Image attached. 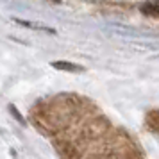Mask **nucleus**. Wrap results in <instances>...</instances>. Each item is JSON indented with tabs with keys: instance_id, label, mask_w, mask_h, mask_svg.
<instances>
[{
	"instance_id": "obj_5",
	"label": "nucleus",
	"mask_w": 159,
	"mask_h": 159,
	"mask_svg": "<svg viewBox=\"0 0 159 159\" xmlns=\"http://www.w3.org/2000/svg\"><path fill=\"white\" fill-rule=\"evenodd\" d=\"M9 109H11V111H13V115H15V118H18V120H20V122L23 123V118H22V116H20V113H18V111H16V109L13 107V106H11V107H9Z\"/></svg>"
},
{
	"instance_id": "obj_1",
	"label": "nucleus",
	"mask_w": 159,
	"mask_h": 159,
	"mask_svg": "<svg viewBox=\"0 0 159 159\" xmlns=\"http://www.w3.org/2000/svg\"><path fill=\"white\" fill-rule=\"evenodd\" d=\"M54 147H56V150L59 152V156L63 159H77V150H75V147L72 143H68V141H56Z\"/></svg>"
},
{
	"instance_id": "obj_3",
	"label": "nucleus",
	"mask_w": 159,
	"mask_h": 159,
	"mask_svg": "<svg viewBox=\"0 0 159 159\" xmlns=\"http://www.w3.org/2000/svg\"><path fill=\"white\" fill-rule=\"evenodd\" d=\"M52 66L59 72H82L84 70L80 65H73V63H68V61H54Z\"/></svg>"
},
{
	"instance_id": "obj_4",
	"label": "nucleus",
	"mask_w": 159,
	"mask_h": 159,
	"mask_svg": "<svg viewBox=\"0 0 159 159\" xmlns=\"http://www.w3.org/2000/svg\"><path fill=\"white\" fill-rule=\"evenodd\" d=\"M147 123H148V127H150V129L159 130V113H157V111L148 113V116H147Z\"/></svg>"
},
{
	"instance_id": "obj_2",
	"label": "nucleus",
	"mask_w": 159,
	"mask_h": 159,
	"mask_svg": "<svg viewBox=\"0 0 159 159\" xmlns=\"http://www.w3.org/2000/svg\"><path fill=\"white\" fill-rule=\"evenodd\" d=\"M139 11L145 16H150V18H159V2H145L139 6Z\"/></svg>"
}]
</instances>
